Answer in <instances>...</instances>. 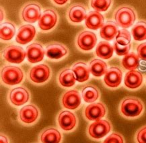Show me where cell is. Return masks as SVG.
<instances>
[{
    "label": "cell",
    "instance_id": "44dd1931",
    "mask_svg": "<svg viewBox=\"0 0 146 143\" xmlns=\"http://www.w3.org/2000/svg\"><path fill=\"white\" fill-rule=\"evenodd\" d=\"M62 139V134L55 127L46 128L39 136L40 143H61Z\"/></svg>",
    "mask_w": 146,
    "mask_h": 143
},
{
    "label": "cell",
    "instance_id": "277c9868",
    "mask_svg": "<svg viewBox=\"0 0 146 143\" xmlns=\"http://www.w3.org/2000/svg\"><path fill=\"white\" fill-rule=\"evenodd\" d=\"M24 77V71L19 67L7 65L3 67L1 69V81L6 85L13 86L20 84L23 81Z\"/></svg>",
    "mask_w": 146,
    "mask_h": 143
},
{
    "label": "cell",
    "instance_id": "30bf717a",
    "mask_svg": "<svg viewBox=\"0 0 146 143\" xmlns=\"http://www.w3.org/2000/svg\"><path fill=\"white\" fill-rule=\"evenodd\" d=\"M97 43V36L91 31L84 30L79 33L76 38L78 49L82 51H90Z\"/></svg>",
    "mask_w": 146,
    "mask_h": 143
},
{
    "label": "cell",
    "instance_id": "74e56055",
    "mask_svg": "<svg viewBox=\"0 0 146 143\" xmlns=\"http://www.w3.org/2000/svg\"><path fill=\"white\" fill-rule=\"evenodd\" d=\"M50 1L57 6H64L70 1V0H50Z\"/></svg>",
    "mask_w": 146,
    "mask_h": 143
},
{
    "label": "cell",
    "instance_id": "7a4b0ae2",
    "mask_svg": "<svg viewBox=\"0 0 146 143\" xmlns=\"http://www.w3.org/2000/svg\"><path fill=\"white\" fill-rule=\"evenodd\" d=\"M114 19L118 26L126 29L132 26L135 23L137 20V14L134 9L129 5H121L115 10Z\"/></svg>",
    "mask_w": 146,
    "mask_h": 143
},
{
    "label": "cell",
    "instance_id": "1f68e13d",
    "mask_svg": "<svg viewBox=\"0 0 146 143\" xmlns=\"http://www.w3.org/2000/svg\"><path fill=\"white\" fill-rule=\"evenodd\" d=\"M113 0H90V5L95 11L106 12L111 7Z\"/></svg>",
    "mask_w": 146,
    "mask_h": 143
},
{
    "label": "cell",
    "instance_id": "4fadbf2b",
    "mask_svg": "<svg viewBox=\"0 0 146 143\" xmlns=\"http://www.w3.org/2000/svg\"><path fill=\"white\" fill-rule=\"evenodd\" d=\"M20 121L26 125L35 123L40 116V111L34 104H28L22 107L18 114Z\"/></svg>",
    "mask_w": 146,
    "mask_h": 143
},
{
    "label": "cell",
    "instance_id": "2e32d148",
    "mask_svg": "<svg viewBox=\"0 0 146 143\" xmlns=\"http://www.w3.org/2000/svg\"><path fill=\"white\" fill-rule=\"evenodd\" d=\"M123 72L117 67H112L108 69L104 77V83L110 88H117L122 82Z\"/></svg>",
    "mask_w": 146,
    "mask_h": 143
},
{
    "label": "cell",
    "instance_id": "603a6c76",
    "mask_svg": "<svg viewBox=\"0 0 146 143\" xmlns=\"http://www.w3.org/2000/svg\"><path fill=\"white\" fill-rule=\"evenodd\" d=\"M72 69L76 76V81L80 83H84L90 78L89 67L84 61H78L73 65Z\"/></svg>",
    "mask_w": 146,
    "mask_h": 143
},
{
    "label": "cell",
    "instance_id": "e0dca14e",
    "mask_svg": "<svg viewBox=\"0 0 146 143\" xmlns=\"http://www.w3.org/2000/svg\"><path fill=\"white\" fill-rule=\"evenodd\" d=\"M87 10L81 3H75L71 5L67 11V18L69 21L74 24H79L86 20Z\"/></svg>",
    "mask_w": 146,
    "mask_h": 143
},
{
    "label": "cell",
    "instance_id": "cb8c5ba5",
    "mask_svg": "<svg viewBox=\"0 0 146 143\" xmlns=\"http://www.w3.org/2000/svg\"><path fill=\"white\" fill-rule=\"evenodd\" d=\"M58 82L63 87H72L76 84V78L72 69L65 68L58 75Z\"/></svg>",
    "mask_w": 146,
    "mask_h": 143
},
{
    "label": "cell",
    "instance_id": "f1b7e54d",
    "mask_svg": "<svg viewBox=\"0 0 146 143\" xmlns=\"http://www.w3.org/2000/svg\"><path fill=\"white\" fill-rule=\"evenodd\" d=\"M16 34V26L10 21H5L1 24L0 37L3 41H8L14 38Z\"/></svg>",
    "mask_w": 146,
    "mask_h": 143
},
{
    "label": "cell",
    "instance_id": "f546056e",
    "mask_svg": "<svg viewBox=\"0 0 146 143\" xmlns=\"http://www.w3.org/2000/svg\"><path fill=\"white\" fill-rule=\"evenodd\" d=\"M139 59L137 54L135 53H128L123 58L121 65L126 70H135L139 65Z\"/></svg>",
    "mask_w": 146,
    "mask_h": 143
},
{
    "label": "cell",
    "instance_id": "8d00e7d4",
    "mask_svg": "<svg viewBox=\"0 0 146 143\" xmlns=\"http://www.w3.org/2000/svg\"><path fill=\"white\" fill-rule=\"evenodd\" d=\"M137 53L141 60L146 61V42L141 43L137 46Z\"/></svg>",
    "mask_w": 146,
    "mask_h": 143
},
{
    "label": "cell",
    "instance_id": "484cf974",
    "mask_svg": "<svg viewBox=\"0 0 146 143\" xmlns=\"http://www.w3.org/2000/svg\"><path fill=\"white\" fill-rule=\"evenodd\" d=\"M89 69L90 73L94 77H100L105 75L108 70V65L101 59H94L89 63Z\"/></svg>",
    "mask_w": 146,
    "mask_h": 143
},
{
    "label": "cell",
    "instance_id": "83f0119b",
    "mask_svg": "<svg viewBox=\"0 0 146 143\" xmlns=\"http://www.w3.org/2000/svg\"><path fill=\"white\" fill-rule=\"evenodd\" d=\"M114 47L107 41H101L96 49V55L99 58L108 60L113 57Z\"/></svg>",
    "mask_w": 146,
    "mask_h": 143
},
{
    "label": "cell",
    "instance_id": "5bb4252c",
    "mask_svg": "<svg viewBox=\"0 0 146 143\" xmlns=\"http://www.w3.org/2000/svg\"><path fill=\"white\" fill-rule=\"evenodd\" d=\"M9 101L14 106H21L27 103L30 100L29 91L24 87H17L8 93Z\"/></svg>",
    "mask_w": 146,
    "mask_h": 143
},
{
    "label": "cell",
    "instance_id": "836d02e7",
    "mask_svg": "<svg viewBox=\"0 0 146 143\" xmlns=\"http://www.w3.org/2000/svg\"><path fill=\"white\" fill-rule=\"evenodd\" d=\"M102 143H125L123 135L119 132H113L106 137Z\"/></svg>",
    "mask_w": 146,
    "mask_h": 143
},
{
    "label": "cell",
    "instance_id": "52a82bcc",
    "mask_svg": "<svg viewBox=\"0 0 146 143\" xmlns=\"http://www.w3.org/2000/svg\"><path fill=\"white\" fill-rule=\"evenodd\" d=\"M57 124L60 129L69 132L74 130L78 126V118L74 113L68 110H62L57 116Z\"/></svg>",
    "mask_w": 146,
    "mask_h": 143
},
{
    "label": "cell",
    "instance_id": "6da1fadb",
    "mask_svg": "<svg viewBox=\"0 0 146 143\" xmlns=\"http://www.w3.org/2000/svg\"><path fill=\"white\" fill-rule=\"evenodd\" d=\"M145 107L143 101L135 97H127L121 102L119 110L123 117L129 119H135L141 116Z\"/></svg>",
    "mask_w": 146,
    "mask_h": 143
},
{
    "label": "cell",
    "instance_id": "d6986e66",
    "mask_svg": "<svg viewBox=\"0 0 146 143\" xmlns=\"http://www.w3.org/2000/svg\"><path fill=\"white\" fill-rule=\"evenodd\" d=\"M27 60L31 63H37L43 60L45 50L40 43L34 42L27 47Z\"/></svg>",
    "mask_w": 146,
    "mask_h": 143
},
{
    "label": "cell",
    "instance_id": "d4e9b609",
    "mask_svg": "<svg viewBox=\"0 0 146 143\" xmlns=\"http://www.w3.org/2000/svg\"><path fill=\"white\" fill-rule=\"evenodd\" d=\"M118 25L113 21H108L104 24L100 28V35L101 38L110 41L115 38L118 34Z\"/></svg>",
    "mask_w": 146,
    "mask_h": 143
},
{
    "label": "cell",
    "instance_id": "ba28073f",
    "mask_svg": "<svg viewBox=\"0 0 146 143\" xmlns=\"http://www.w3.org/2000/svg\"><path fill=\"white\" fill-rule=\"evenodd\" d=\"M2 57L7 62L20 64L27 57V52L21 46L10 45L3 50Z\"/></svg>",
    "mask_w": 146,
    "mask_h": 143
},
{
    "label": "cell",
    "instance_id": "4316f807",
    "mask_svg": "<svg viewBox=\"0 0 146 143\" xmlns=\"http://www.w3.org/2000/svg\"><path fill=\"white\" fill-rule=\"evenodd\" d=\"M98 88L93 85H86L82 90V96L86 103H94L100 98Z\"/></svg>",
    "mask_w": 146,
    "mask_h": 143
},
{
    "label": "cell",
    "instance_id": "ffe728a7",
    "mask_svg": "<svg viewBox=\"0 0 146 143\" xmlns=\"http://www.w3.org/2000/svg\"><path fill=\"white\" fill-rule=\"evenodd\" d=\"M143 82V75L137 70L129 71L125 74L124 85L129 90H137L141 87Z\"/></svg>",
    "mask_w": 146,
    "mask_h": 143
},
{
    "label": "cell",
    "instance_id": "4dcf8cb0",
    "mask_svg": "<svg viewBox=\"0 0 146 143\" xmlns=\"http://www.w3.org/2000/svg\"><path fill=\"white\" fill-rule=\"evenodd\" d=\"M131 34L135 41L146 40V21L140 20L137 22L131 30Z\"/></svg>",
    "mask_w": 146,
    "mask_h": 143
},
{
    "label": "cell",
    "instance_id": "9c48e42d",
    "mask_svg": "<svg viewBox=\"0 0 146 143\" xmlns=\"http://www.w3.org/2000/svg\"><path fill=\"white\" fill-rule=\"evenodd\" d=\"M106 113L107 109L104 103L102 102H94L85 107L83 114L88 121H96L104 118Z\"/></svg>",
    "mask_w": 146,
    "mask_h": 143
},
{
    "label": "cell",
    "instance_id": "5b68a950",
    "mask_svg": "<svg viewBox=\"0 0 146 143\" xmlns=\"http://www.w3.org/2000/svg\"><path fill=\"white\" fill-rule=\"evenodd\" d=\"M20 18L24 22L35 23L42 16V7L40 3L31 1L25 3L20 12Z\"/></svg>",
    "mask_w": 146,
    "mask_h": 143
},
{
    "label": "cell",
    "instance_id": "e575fe53",
    "mask_svg": "<svg viewBox=\"0 0 146 143\" xmlns=\"http://www.w3.org/2000/svg\"><path fill=\"white\" fill-rule=\"evenodd\" d=\"M131 47V44L126 46H123L117 43V42H115V43H114V50H115V53L118 56H125L130 51Z\"/></svg>",
    "mask_w": 146,
    "mask_h": 143
},
{
    "label": "cell",
    "instance_id": "7402d4cb",
    "mask_svg": "<svg viewBox=\"0 0 146 143\" xmlns=\"http://www.w3.org/2000/svg\"><path fill=\"white\" fill-rule=\"evenodd\" d=\"M104 24V16L97 11H91L87 14L85 24L88 28L96 30L101 28Z\"/></svg>",
    "mask_w": 146,
    "mask_h": 143
},
{
    "label": "cell",
    "instance_id": "7c38bea8",
    "mask_svg": "<svg viewBox=\"0 0 146 143\" xmlns=\"http://www.w3.org/2000/svg\"><path fill=\"white\" fill-rule=\"evenodd\" d=\"M62 106L70 110H75L79 108L82 103V97L77 90H70L62 95L61 99Z\"/></svg>",
    "mask_w": 146,
    "mask_h": 143
},
{
    "label": "cell",
    "instance_id": "ab89813d",
    "mask_svg": "<svg viewBox=\"0 0 146 143\" xmlns=\"http://www.w3.org/2000/svg\"><path fill=\"white\" fill-rule=\"evenodd\" d=\"M5 16V11L3 10V7H1V22L3 21V20L4 19Z\"/></svg>",
    "mask_w": 146,
    "mask_h": 143
},
{
    "label": "cell",
    "instance_id": "8992f818",
    "mask_svg": "<svg viewBox=\"0 0 146 143\" xmlns=\"http://www.w3.org/2000/svg\"><path fill=\"white\" fill-rule=\"evenodd\" d=\"M51 71L46 64H39L34 66L29 71V77L32 82L36 84H42L50 79Z\"/></svg>",
    "mask_w": 146,
    "mask_h": 143
},
{
    "label": "cell",
    "instance_id": "d590c367",
    "mask_svg": "<svg viewBox=\"0 0 146 143\" xmlns=\"http://www.w3.org/2000/svg\"><path fill=\"white\" fill-rule=\"evenodd\" d=\"M135 143H146V125L142 126L135 135Z\"/></svg>",
    "mask_w": 146,
    "mask_h": 143
},
{
    "label": "cell",
    "instance_id": "9a60e30c",
    "mask_svg": "<svg viewBox=\"0 0 146 143\" xmlns=\"http://www.w3.org/2000/svg\"><path fill=\"white\" fill-rule=\"evenodd\" d=\"M45 53L48 59L59 60L66 57L68 55L69 51L64 44L57 42H52L46 46Z\"/></svg>",
    "mask_w": 146,
    "mask_h": 143
},
{
    "label": "cell",
    "instance_id": "ac0fdd59",
    "mask_svg": "<svg viewBox=\"0 0 146 143\" xmlns=\"http://www.w3.org/2000/svg\"><path fill=\"white\" fill-rule=\"evenodd\" d=\"M36 34L35 27L31 24H24L19 27L16 36L17 43L27 44L31 42L35 38Z\"/></svg>",
    "mask_w": 146,
    "mask_h": 143
},
{
    "label": "cell",
    "instance_id": "8fae6325",
    "mask_svg": "<svg viewBox=\"0 0 146 143\" xmlns=\"http://www.w3.org/2000/svg\"><path fill=\"white\" fill-rule=\"evenodd\" d=\"M57 12L53 8H47L42 12L38 22V26L41 30L49 31L55 27L58 22Z\"/></svg>",
    "mask_w": 146,
    "mask_h": 143
},
{
    "label": "cell",
    "instance_id": "f35d334b",
    "mask_svg": "<svg viewBox=\"0 0 146 143\" xmlns=\"http://www.w3.org/2000/svg\"><path fill=\"white\" fill-rule=\"evenodd\" d=\"M0 143H9L8 138L3 134H1L0 136Z\"/></svg>",
    "mask_w": 146,
    "mask_h": 143
},
{
    "label": "cell",
    "instance_id": "3957f363",
    "mask_svg": "<svg viewBox=\"0 0 146 143\" xmlns=\"http://www.w3.org/2000/svg\"><path fill=\"white\" fill-rule=\"evenodd\" d=\"M112 130V124L107 120L94 121L88 126L87 134L90 138L94 140H100L107 136Z\"/></svg>",
    "mask_w": 146,
    "mask_h": 143
},
{
    "label": "cell",
    "instance_id": "d6a6232c",
    "mask_svg": "<svg viewBox=\"0 0 146 143\" xmlns=\"http://www.w3.org/2000/svg\"><path fill=\"white\" fill-rule=\"evenodd\" d=\"M115 42L119 43L121 45L126 46L131 44V35L129 31L126 29L120 30L118 32V34L115 37Z\"/></svg>",
    "mask_w": 146,
    "mask_h": 143
}]
</instances>
